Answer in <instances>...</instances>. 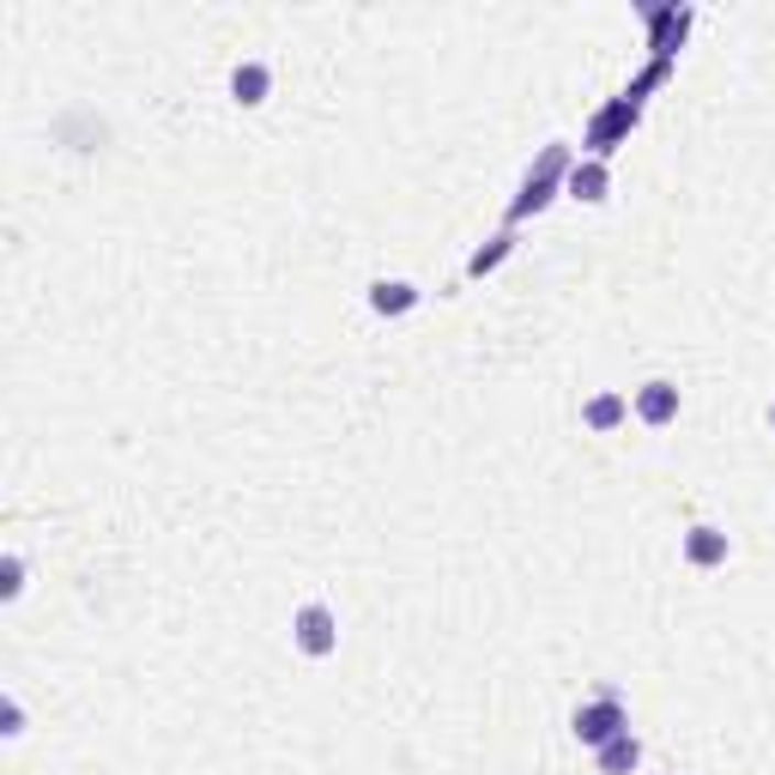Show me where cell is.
<instances>
[{
	"instance_id": "obj_3",
	"label": "cell",
	"mask_w": 775,
	"mask_h": 775,
	"mask_svg": "<svg viewBox=\"0 0 775 775\" xmlns=\"http://www.w3.org/2000/svg\"><path fill=\"white\" fill-rule=\"evenodd\" d=\"M557 170H564V152H545V164L527 176V194L515 200V212H509V218H527V212H539V206L552 200V182H557Z\"/></svg>"
},
{
	"instance_id": "obj_8",
	"label": "cell",
	"mask_w": 775,
	"mask_h": 775,
	"mask_svg": "<svg viewBox=\"0 0 775 775\" xmlns=\"http://www.w3.org/2000/svg\"><path fill=\"white\" fill-rule=\"evenodd\" d=\"M569 194H576V200H605V170L600 164L569 170Z\"/></svg>"
},
{
	"instance_id": "obj_1",
	"label": "cell",
	"mask_w": 775,
	"mask_h": 775,
	"mask_svg": "<svg viewBox=\"0 0 775 775\" xmlns=\"http://www.w3.org/2000/svg\"><path fill=\"white\" fill-rule=\"evenodd\" d=\"M618 733H630V714H624V702H618L612 690L576 709V739H581V745H593V751H600L605 739H618Z\"/></svg>"
},
{
	"instance_id": "obj_4",
	"label": "cell",
	"mask_w": 775,
	"mask_h": 775,
	"mask_svg": "<svg viewBox=\"0 0 775 775\" xmlns=\"http://www.w3.org/2000/svg\"><path fill=\"white\" fill-rule=\"evenodd\" d=\"M636 418H642V424H673V418H678V388H673V382L636 388Z\"/></svg>"
},
{
	"instance_id": "obj_7",
	"label": "cell",
	"mask_w": 775,
	"mask_h": 775,
	"mask_svg": "<svg viewBox=\"0 0 775 775\" xmlns=\"http://www.w3.org/2000/svg\"><path fill=\"white\" fill-rule=\"evenodd\" d=\"M370 303H375V315H406L412 303H418V291H412L406 279H394V285H388V279H382V285L370 291Z\"/></svg>"
},
{
	"instance_id": "obj_2",
	"label": "cell",
	"mask_w": 775,
	"mask_h": 775,
	"mask_svg": "<svg viewBox=\"0 0 775 775\" xmlns=\"http://www.w3.org/2000/svg\"><path fill=\"white\" fill-rule=\"evenodd\" d=\"M291 642H297L303 654H334V642H339V630H334V612L327 605H303L297 618H291Z\"/></svg>"
},
{
	"instance_id": "obj_11",
	"label": "cell",
	"mask_w": 775,
	"mask_h": 775,
	"mask_svg": "<svg viewBox=\"0 0 775 775\" xmlns=\"http://www.w3.org/2000/svg\"><path fill=\"white\" fill-rule=\"evenodd\" d=\"M769 424H775V406H769Z\"/></svg>"
},
{
	"instance_id": "obj_6",
	"label": "cell",
	"mask_w": 775,
	"mask_h": 775,
	"mask_svg": "<svg viewBox=\"0 0 775 775\" xmlns=\"http://www.w3.org/2000/svg\"><path fill=\"white\" fill-rule=\"evenodd\" d=\"M593 757H600V769H605V775H630V769L642 763V739H636V733H618V739H605Z\"/></svg>"
},
{
	"instance_id": "obj_5",
	"label": "cell",
	"mask_w": 775,
	"mask_h": 775,
	"mask_svg": "<svg viewBox=\"0 0 775 775\" xmlns=\"http://www.w3.org/2000/svg\"><path fill=\"white\" fill-rule=\"evenodd\" d=\"M685 557H690L697 569L727 564V533H721V527H690V533H685Z\"/></svg>"
},
{
	"instance_id": "obj_9",
	"label": "cell",
	"mask_w": 775,
	"mask_h": 775,
	"mask_svg": "<svg viewBox=\"0 0 775 775\" xmlns=\"http://www.w3.org/2000/svg\"><path fill=\"white\" fill-rule=\"evenodd\" d=\"M624 412H630V400H624V394H600V400H588V424H593V430H612Z\"/></svg>"
},
{
	"instance_id": "obj_10",
	"label": "cell",
	"mask_w": 775,
	"mask_h": 775,
	"mask_svg": "<svg viewBox=\"0 0 775 775\" xmlns=\"http://www.w3.org/2000/svg\"><path fill=\"white\" fill-rule=\"evenodd\" d=\"M266 91V67H237V97L242 103H261Z\"/></svg>"
}]
</instances>
